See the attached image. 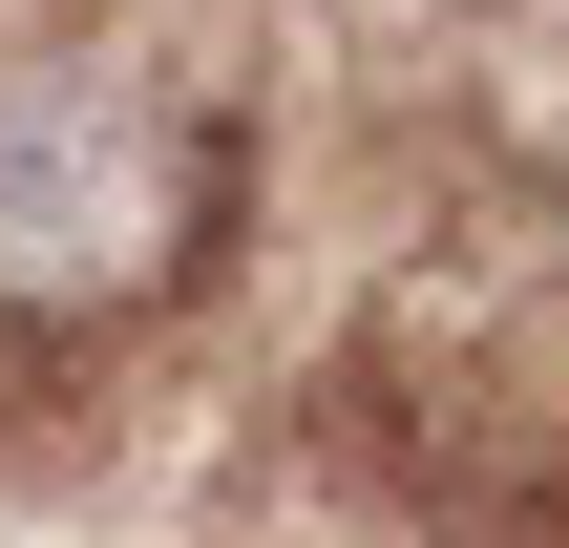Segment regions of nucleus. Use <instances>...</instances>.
I'll return each mask as SVG.
<instances>
[{
  "label": "nucleus",
  "mask_w": 569,
  "mask_h": 548,
  "mask_svg": "<svg viewBox=\"0 0 569 548\" xmlns=\"http://www.w3.org/2000/svg\"><path fill=\"white\" fill-rule=\"evenodd\" d=\"M232 253V106L127 21H0V359L148 338Z\"/></svg>",
  "instance_id": "nucleus-1"
}]
</instances>
